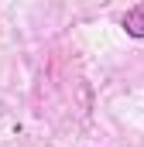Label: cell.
<instances>
[{
	"label": "cell",
	"instance_id": "cell-1",
	"mask_svg": "<svg viewBox=\"0 0 144 147\" xmlns=\"http://www.w3.org/2000/svg\"><path fill=\"white\" fill-rule=\"evenodd\" d=\"M124 31L130 38H144V3H137V7H130L127 14H124Z\"/></svg>",
	"mask_w": 144,
	"mask_h": 147
}]
</instances>
